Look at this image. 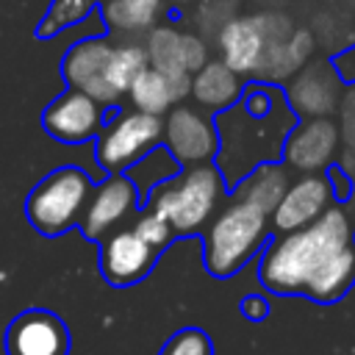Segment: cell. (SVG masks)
I'll list each match as a JSON object with an SVG mask.
<instances>
[{
	"label": "cell",
	"mask_w": 355,
	"mask_h": 355,
	"mask_svg": "<svg viewBox=\"0 0 355 355\" xmlns=\"http://www.w3.org/2000/svg\"><path fill=\"white\" fill-rule=\"evenodd\" d=\"M258 280L272 294H300L313 302H338L355 286V222L330 205L311 225L280 233L261 255Z\"/></svg>",
	"instance_id": "obj_1"
},
{
	"label": "cell",
	"mask_w": 355,
	"mask_h": 355,
	"mask_svg": "<svg viewBox=\"0 0 355 355\" xmlns=\"http://www.w3.org/2000/svg\"><path fill=\"white\" fill-rule=\"evenodd\" d=\"M311 53H313V36L308 31L294 28L283 42L269 44L263 50V55L258 61V69H255V78H261L266 83L286 80L300 67H305V61L311 58Z\"/></svg>",
	"instance_id": "obj_19"
},
{
	"label": "cell",
	"mask_w": 355,
	"mask_h": 355,
	"mask_svg": "<svg viewBox=\"0 0 355 355\" xmlns=\"http://www.w3.org/2000/svg\"><path fill=\"white\" fill-rule=\"evenodd\" d=\"M114 44L105 39H83L69 47V53L61 61L64 80L69 89H78L89 97H94L100 105H111L119 97L108 86V58Z\"/></svg>",
	"instance_id": "obj_12"
},
{
	"label": "cell",
	"mask_w": 355,
	"mask_h": 355,
	"mask_svg": "<svg viewBox=\"0 0 355 355\" xmlns=\"http://www.w3.org/2000/svg\"><path fill=\"white\" fill-rule=\"evenodd\" d=\"M92 178L80 166H58L47 172L25 200V216L31 227L47 239L72 230L92 197Z\"/></svg>",
	"instance_id": "obj_4"
},
{
	"label": "cell",
	"mask_w": 355,
	"mask_h": 355,
	"mask_svg": "<svg viewBox=\"0 0 355 355\" xmlns=\"http://www.w3.org/2000/svg\"><path fill=\"white\" fill-rule=\"evenodd\" d=\"M147 67V53L141 44H116L108 58V86L116 97L128 94L133 78Z\"/></svg>",
	"instance_id": "obj_22"
},
{
	"label": "cell",
	"mask_w": 355,
	"mask_h": 355,
	"mask_svg": "<svg viewBox=\"0 0 355 355\" xmlns=\"http://www.w3.org/2000/svg\"><path fill=\"white\" fill-rule=\"evenodd\" d=\"M338 133L347 139L349 150H355V89L347 92L344 97V105H341V125H338Z\"/></svg>",
	"instance_id": "obj_26"
},
{
	"label": "cell",
	"mask_w": 355,
	"mask_h": 355,
	"mask_svg": "<svg viewBox=\"0 0 355 355\" xmlns=\"http://www.w3.org/2000/svg\"><path fill=\"white\" fill-rule=\"evenodd\" d=\"M42 128L64 144L89 141L103 130V105L78 89H67L42 111Z\"/></svg>",
	"instance_id": "obj_9"
},
{
	"label": "cell",
	"mask_w": 355,
	"mask_h": 355,
	"mask_svg": "<svg viewBox=\"0 0 355 355\" xmlns=\"http://www.w3.org/2000/svg\"><path fill=\"white\" fill-rule=\"evenodd\" d=\"M333 189L327 183L324 175L319 172H308L300 175L297 180L288 183L286 194L280 197V202L275 205V211L269 214L272 230L280 233H291L300 230L305 225H311L313 219H319L330 205H333Z\"/></svg>",
	"instance_id": "obj_11"
},
{
	"label": "cell",
	"mask_w": 355,
	"mask_h": 355,
	"mask_svg": "<svg viewBox=\"0 0 355 355\" xmlns=\"http://www.w3.org/2000/svg\"><path fill=\"white\" fill-rule=\"evenodd\" d=\"M92 8H94V0H53L47 14H44V19H42V25H39V36H53L61 28L75 25Z\"/></svg>",
	"instance_id": "obj_23"
},
{
	"label": "cell",
	"mask_w": 355,
	"mask_h": 355,
	"mask_svg": "<svg viewBox=\"0 0 355 355\" xmlns=\"http://www.w3.org/2000/svg\"><path fill=\"white\" fill-rule=\"evenodd\" d=\"M158 250H153L133 227H116L105 239H100V275L108 286L125 288L150 275L158 261Z\"/></svg>",
	"instance_id": "obj_6"
},
{
	"label": "cell",
	"mask_w": 355,
	"mask_h": 355,
	"mask_svg": "<svg viewBox=\"0 0 355 355\" xmlns=\"http://www.w3.org/2000/svg\"><path fill=\"white\" fill-rule=\"evenodd\" d=\"M338 100H341V78L327 61L300 67L294 72V80L286 89L288 108L305 119L333 114Z\"/></svg>",
	"instance_id": "obj_14"
},
{
	"label": "cell",
	"mask_w": 355,
	"mask_h": 355,
	"mask_svg": "<svg viewBox=\"0 0 355 355\" xmlns=\"http://www.w3.org/2000/svg\"><path fill=\"white\" fill-rule=\"evenodd\" d=\"M239 311H241L250 322H263V319L272 313V305H269V300L261 297V294H247V297L239 302Z\"/></svg>",
	"instance_id": "obj_27"
},
{
	"label": "cell",
	"mask_w": 355,
	"mask_h": 355,
	"mask_svg": "<svg viewBox=\"0 0 355 355\" xmlns=\"http://www.w3.org/2000/svg\"><path fill=\"white\" fill-rule=\"evenodd\" d=\"M269 236V216L255 205L236 200L225 205L205 230V269L214 277L236 275L266 241Z\"/></svg>",
	"instance_id": "obj_3"
},
{
	"label": "cell",
	"mask_w": 355,
	"mask_h": 355,
	"mask_svg": "<svg viewBox=\"0 0 355 355\" xmlns=\"http://www.w3.org/2000/svg\"><path fill=\"white\" fill-rule=\"evenodd\" d=\"M189 94L211 111H225L230 108L239 97H241V75L233 72L222 58H208L194 75H191V86Z\"/></svg>",
	"instance_id": "obj_18"
},
{
	"label": "cell",
	"mask_w": 355,
	"mask_h": 355,
	"mask_svg": "<svg viewBox=\"0 0 355 355\" xmlns=\"http://www.w3.org/2000/svg\"><path fill=\"white\" fill-rule=\"evenodd\" d=\"M161 139L166 141V150L172 153V158L178 164H189V166L205 164L208 158L216 155V147H219L214 122L189 105H178L169 111V116L164 119Z\"/></svg>",
	"instance_id": "obj_13"
},
{
	"label": "cell",
	"mask_w": 355,
	"mask_h": 355,
	"mask_svg": "<svg viewBox=\"0 0 355 355\" xmlns=\"http://www.w3.org/2000/svg\"><path fill=\"white\" fill-rule=\"evenodd\" d=\"M103 17L111 31L136 36V33L153 31L158 17V0H105Z\"/></svg>",
	"instance_id": "obj_21"
},
{
	"label": "cell",
	"mask_w": 355,
	"mask_h": 355,
	"mask_svg": "<svg viewBox=\"0 0 355 355\" xmlns=\"http://www.w3.org/2000/svg\"><path fill=\"white\" fill-rule=\"evenodd\" d=\"M6 355H69V330L47 308H28L11 319L3 336Z\"/></svg>",
	"instance_id": "obj_7"
},
{
	"label": "cell",
	"mask_w": 355,
	"mask_h": 355,
	"mask_svg": "<svg viewBox=\"0 0 355 355\" xmlns=\"http://www.w3.org/2000/svg\"><path fill=\"white\" fill-rule=\"evenodd\" d=\"M147 197V208L164 216L175 236H191L214 219L225 197V178L208 161L191 164L186 172L150 189Z\"/></svg>",
	"instance_id": "obj_2"
},
{
	"label": "cell",
	"mask_w": 355,
	"mask_h": 355,
	"mask_svg": "<svg viewBox=\"0 0 355 355\" xmlns=\"http://www.w3.org/2000/svg\"><path fill=\"white\" fill-rule=\"evenodd\" d=\"M338 125L327 116L305 119L302 125H294L283 141V166L297 169L302 175L327 169L338 150Z\"/></svg>",
	"instance_id": "obj_10"
},
{
	"label": "cell",
	"mask_w": 355,
	"mask_h": 355,
	"mask_svg": "<svg viewBox=\"0 0 355 355\" xmlns=\"http://www.w3.org/2000/svg\"><path fill=\"white\" fill-rule=\"evenodd\" d=\"M139 205V189L128 175H111L100 186L92 189V197L86 202V211L78 222L80 233L89 241H100L108 233H114Z\"/></svg>",
	"instance_id": "obj_8"
},
{
	"label": "cell",
	"mask_w": 355,
	"mask_h": 355,
	"mask_svg": "<svg viewBox=\"0 0 355 355\" xmlns=\"http://www.w3.org/2000/svg\"><path fill=\"white\" fill-rule=\"evenodd\" d=\"M147 64L169 75H194L208 61V44L194 33H180L169 25L147 33Z\"/></svg>",
	"instance_id": "obj_15"
},
{
	"label": "cell",
	"mask_w": 355,
	"mask_h": 355,
	"mask_svg": "<svg viewBox=\"0 0 355 355\" xmlns=\"http://www.w3.org/2000/svg\"><path fill=\"white\" fill-rule=\"evenodd\" d=\"M189 86H191V75H169V72H161L147 64L133 78L128 94H130L136 111L161 116L189 94Z\"/></svg>",
	"instance_id": "obj_17"
},
{
	"label": "cell",
	"mask_w": 355,
	"mask_h": 355,
	"mask_svg": "<svg viewBox=\"0 0 355 355\" xmlns=\"http://www.w3.org/2000/svg\"><path fill=\"white\" fill-rule=\"evenodd\" d=\"M288 183L291 180H288L286 166L277 164V161H266V164H258L252 172H247L239 180L236 200H244V202L255 205L258 211H263L269 216L275 211V205L280 202V197L286 194Z\"/></svg>",
	"instance_id": "obj_20"
},
{
	"label": "cell",
	"mask_w": 355,
	"mask_h": 355,
	"mask_svg": "<svg viewBox=\"0 0 355 355\" xmlns=\"http://www.w3.org/2000/svg\"><path fill=\"white\" fill-rule=\"evenodd\" d=\"M158 355H214L211 336L200 327H183L166 338Z\"/></svg>",
	"instance_id": "obj_24"
},
{
	"label": "cell",
	"mask_w": 355,
	"mask_h": 355,
	"mask_svg": "<svg viewBox=\"0 0 355 355\" xmlns=\"http://www.w3.org/2000/svg\"><path fill=\"white\" fill-rule=\"evenodd\" d=\"M133 230L153 247V250H158V252H164L166 250V244L175 239V233H172V227H169V222L164 219V216H158L155 211H144L136 222H133Z\"/></svg>",
	"instance_id": "obj_25"
},
{
	"label": "cell",
	"mask_w": 355,
	"mask_h": 355,
	"mask_svg": "<svg viewBox=\"0 0 355 355\" xmlns=\"http://www.w3.org/2000/svg\"><path fill=\"white\" fill-rule=\"evenodd\" d=\"M164 136V119L144 111L119 114L108 128L97 133V161L105 172L119 175L130 169L144 153H150Z\"/></svg>",
	"instance_id": "obj_5"
},
{
	"label": "cell",
	"mask_w": 355,
	"mask_h": 355,
	"mask_svg": "<svg viewBox=\"0 0 355 355\" xmlns=\"http://www.w3.org/2000/svg\"><path fill=\"white\" fill-rule=\"evenodd\" d=\"M216 47L222 61L239 75H255L258 61L266 50V39L255 17H233L216 33Z\"/></svg>",
	"instance_id": "obj_16"
}]
</instances>
